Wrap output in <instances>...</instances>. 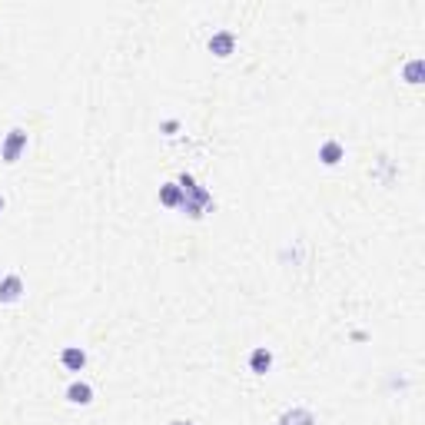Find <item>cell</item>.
<instances>
[{"label":"cell","instance_id":"1","mask_svg":"<svg viewBox=\"0 0 425 425\" xmlns=\"http://www.w3.org/2000/svg\"><path fill=\"white\" fill-rule=\"evenodd\" d=\"M176 183H180V190H183V212H190L193 219H199V216H203V210L212 203L210 190H203V186H199L190 173H180V180H176Z\"/></svg>","mask_w":425,"mask_h":425},{"label":"cell","instance_id":"2","mask_svg":"<svg viewBox=\"0 0 425 425\" xmlns=\"http://www.w3.org/2000/svg\"><path fill=\"white\" fill-rule=\"evenodd\" d=\"M24 150H27V130H24V126H14V130L3 137V143H0V160L14 167Z\"/></svg>","mask_w":425,"mask_h":425},{"label":"cell","instance_id":"3","mask_svg":"<svg viewBox=\"0 0 425 425\" xmlns=\"http://www.w3.org/2000/svg\"><path fill=\"white\" fill-rule=\"evenodd\" d=\"M24 296V279L17 273H7L0 279V303H17Z\"/></svg>","mask_w":425,"mask_h":425},{"label":"cell","instance_id":"4","mask_svg":"<svg viewBox=\"0 0 425 425\" xmlns=\"http://www.w3.org/2000/svg\"><path fill=\"white\" fill-rule=\"evenodd\" d=\"M67 402L70 406H90L93 402V385L90 382H83V379H76L67 385Z\"/></svg>","mask_w":425,"mask_h":425},{"label":"cell","instance_id":"5","mask_svg":"<svg viewBox=\"0 0 425 425\" xmlns=\"http://www.w3.org/2000/svg\"><path fill=\"white\" fill-rule=\"evenodd\" d=\"M210 50L216 57H229L233 50H236V33L233 31H216L210 37Z\"/></svg>","mask_w":425,"mask_h":425},{"label":"cell","instance_id":"6","mask_svg":"<svg viewBox=\"0 0 425 425\" xmlns=\"http://www.w3.org/2000/svg\"><path fill=\"white\" fill-rule=\"evenodd\" d=\"M276 425H316V415L309 409H303V406H292V409H286L276 419Z\"/></svg>","mask_w":425,"mask_h":425},{"label":"cell","instance_id":"7","mask_svg":"<svg viewBox=\"0 0 425 425\" xmlns=\"http://www.w3.org/2000/svg\"><path fill=\"white\" fill-rule=\"evenodd\" d=\"M273 369V352L266 349V346H256V349L249 352V372H256V376H266Z\"/></svg>","mask_w":425,"mask_h":425},{"label":"cell","instance_id":"8","mask_svg":"<svg viewBox=\"0 0 425 425\" xmlns=\"http://www.w3.org/2000/svg\"><path fill=\"white\" fill-rule=\"evenodd\" d=\"M319 160H322L326 167H335V163L346 160V147H342L339 140H326V143L319 147Z\"/></svg>","mask_w":425,"mask_h":425},{"label":"cell","instance_id":"9","mask_svg":"<svg viewBox=\"0 0 425 425\" xmlns=\"http://www.w3.org/2000/svg\"><path fill=\"white\" fill-rule=\"evenodd\" d=\"M60 362L63 369H70V372H83V365H87V352L80 349V346H67L60 352Z\"/></svg>","mask_w":425,"mask_h":425},{"label":"cell","instance_id":"10","mask_svg":"<svg viewBox=\"0 0 425 425\" xmlns=\"http://www.w3.org/2000/svg\"><path fill=\"white\" fill-rule=\"evenodd\" d=\"M160 203H163V206H169V210H183L180 183H163V186H160Z\"/></svg>","mask_w":425,"mask_h":425},{"label":"cell","instance_id":"11","mask_svg":"<svg viewBox=\"0 0 425 425\" xmlns=\"http://www.w3.org/2000/svg\"><path fill=\"white\" fill-rule=\"evenodd\" d=\"M422 67H425L422 60H409L406 63V70H402V76H406L409 83H422Z\"/></svg>","mask_w":425,"mask_h":425},{"label":"cell","instance_id":"12","mask_svg":"<svg viewBox=\"0 0 425 425\" xmlns=\"http://www.w3.org/2000/svg\"><path fill=\"white\" fill-rule=\"evenodd\" d=\"M169 425H193V422H183V419H173V422Z\"/></svg>","mask_w":425,"mask_h":425},{"label":"cell","instance_id":"13","mask_svg":"<svg viewBox=\"0 0 425 425\" xmlns=\"http://www.w3.org/2000/svg\"><path fill=\"white\" fill-rule=\"evenodd\" d=\"M0 212H3V197H0Z\"/></svg>","mask_w":425,"mask_h":425}]
</instances>
